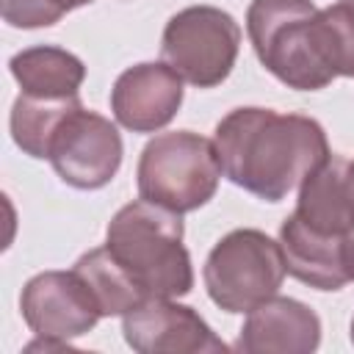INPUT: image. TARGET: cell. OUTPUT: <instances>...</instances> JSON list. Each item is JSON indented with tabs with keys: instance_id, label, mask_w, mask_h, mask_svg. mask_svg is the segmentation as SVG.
<instances>
[{
	"instance_id": "cell-1",
	"label": "cell",
	"mask_w": 354,
	"mask_h": 354,
	"mask_svg": "<svg viewBox=\"0 0 354 354\" xmlns=\"http://www.w3.org/2000/svg\"><path fill=\"white\" fill-rule=\"evenodd\" d=\"M246 33L260 64L288 88L318 91L354 75V19L340 3L252 0Z\"/></svg>"
},
{
	"instance_id": "cell-2",
	"label": "cell",
	"mask_w": 354,
	"mask_h": 354,
	"mask_svg": "<svg viewBox=\"0 0 354 354\" xmlns=\"http://www.w3.org/2000/svg\"><path fill=\"white\" fill-rule=\"evenodd\" d=\"M213 144L224 177L266 202L285 199L332 155L315 119L254 105L230 111Z\"/></svg>"
},
{
	"instance_id": "cell-3",
	"label": "cell",
	"mask_w": 354,
	"mask_h": 354,
	"mask_svg": "<svg viewBox=\"0 0 354 354\" xmlns=\"http://www.w3.org/2000/svg\"><path fill=\"white\" fill-rule=\"evenodd\" d=\"M105 246L144 299H180L191 293L194 266L183 243L180 213L136 199L108 221Z\"/></svg>"
},
{
	"instance_id": "cell-4",
	"label": "cell",
	"mask_w": 354,
	"mask_h": 354,
	"mask_svg": "<svg viewBox=\"0 0 354 354\" xmlns=\"http://www.w3.org/2000/svg\"><path fill=\"white\" fill-rule=\"evenodd\" d=\"M221 160L213 138L191 130L155 136L138 158V196L174 213H191L207 205L221 180Z\"/></svg>"
},
{
	"instance_id": "cell-5",
	"label": "cell",
	"mask_w": 354,
	"mask_h": 354,
	"mask_svg": "<svg viewBox=\"0 0 354 354\" xmlns=\"http://www.w3.org/2000/svg\"><path fill=\"white\" fill-rule=\"evenodd\" d=\"M279 241L260 230H232L207 254L202 279L207 296L224 313H249L271 299L285 279Z\"/></svg>"
},
{
	"instance_id": "cell-6",
	"label": "cell",
	"mask_w": 354,
	"mask_h": 354,
	"mask_svg": "<svg viewBox=\"0 0 354 354\" xmlns=\"http://www.w3.org/2000/svg\"><path fill=\"white\" fill-rule=\"evenodd\" d=\"M241 50V25L216 6L177 11L160 39L163 61L191 86L213 88L227 80Z\"/></svg>"
},
{
	"instance_id": "cell-7",
	"label": "cell",
	"mask_w": 354,
	"mask_h": 354,
	"mask_svg": "<svg viewBox=\"0 0 354 354\" xmlns=\"http://www.w3.org/2000/svg\"><path fill=\"white\" fill-rule=\"evenodd\" d=\"M122 155L124 147L116 124L102 113L77 105L58 124L50 141L47 160L66 185L97 191L116 177Z\"/></svg>"
},
{
	"instance_id": "cell-8",
	"label": "cell",
	"mask_w": 354,
	"mask_h": 354,
	"mask_svg": "<svg viewBox=\"0 0 354 354\" xmlns=\"http://www.w3.org/2000/svg\"><path fill=\"white\" fill-rule=\"evenodd\" d=\"M19 310L36 337L66 348L72 337L86 335L102 318L97 301L75 271H41L30 277L22 288Z\"/></svg>"
},
{
	"instance_id": "cell-9",
	"label": "cell",
	"mask_w": 354,
	"mask_h": 354,
	"mask_svg": "<svg viewBox=\"0 0 354 354\" xmlns=\"http://www.w3.org/2000/svg\"><path fill=\"white\" fill-rule=\"evenodd\" d=\"M122 332L138 354H216L227 343L188 304L174 299H147L122 315Z\"/></svg>"
},
{
	"instance_id": "cell-10",
	"label": "cell",
	"mask_w": 354,
	"mask_h": 354,
	"mask_svg": "<svg viewBox=\"0 0 354 354\" xmlns=\"http://www.w3.org/2000/svg\"><path fill=\"white\" fill-rule=\"evenodd\" d=\"M183 77L166 61H147L124 69L111 88L113 119L133 133L166 127L183 105Z\"/></svg>"
},
{
	"instance_id": "cell-11",
	"label": "cell",
	"mask_w": 354,
	"mask_h": 354,
	"mask_svg": "<svg viewBox=\"0 0 354 354\" xmlns=\"http://www.w3.org/2000/svg\"><path fill=\"white\" fill-rule=\"evenodd\" d=\"M321 343V318L299 299L271 296L246 313L235 348L243 354H310Z\"/></svg>"
},
{
	"instance_id": "cell-12",
	"label": "cell",
	"mask_w": 354,
	"mask_h": 354,
	"mask_svg": "<svg viewBox=\"0 0 354 354\" xmlns=\"http://www.w3.org/2000/svg\"><path fill=\"white\" fill-rule=\"evenodd\" d=\"M293 216L321 235H346L354 227V169L351 158L329 155L304 183Z\"/></svg>"
},
{
	"instance_id": "cell-13",
	"label": "cell",
	"mask_w": 354,
	"mask_h": 354,
	"mask_svg": "<svg viewBox=\"0 0 354 354\" xmlns=\"http://www.w3.org/2000/svg\"><path fill=\"white\" fill-rule=\"evenodd\" d=\"M279 246L288 274L299 282L318 290H340L351 282L343 260V235L313 232L290 213L279 227Z\"/></svg>"
},
{
	"instance_id": "cell-14",
	"label": "cell",
	"mask_w": 354,
	"mask_h": 354,
	"mask_svg": "<svg viewBox=\"0 0 354 354\" xmlns=\"http://www.w3.org/2000/svg\"><path fill=\"white\" fill-rule=\"evenodd\" d=\"M11 75L19 83L22 94L30 97H77L83 80H86V66L83 61L55 44H39L19 50L11 61Z\"/></svg>"
},
{
	"instance_id": "cell-15",
	"label": "cell",
	"mask_w": 354,
	"mask_h": 354,
	"mask_svg": "<svg viewBox=\"0 0 354 354\" xmlns=\"http://www.w3.org/2000/svg\"><path fill=\"white\" fill-rule=\"evenodd\" d=\"M72 271L83 279V285L88 288V293L97 301L102 315H124L136 304L147 301L141 296V290L136 288V282L127 277V271L113 260L108 246H97V249L80 254L77 263L72 266Z\"/></svg>"
},
{
	"instance_id": "cell-16",
	"label": "cell",
	"mask_w": 354,
	"mask_h": 354,
	"mask_svg": "<svg viewBox=\"0 0 354 354\" xmlns=\"http://www.w3.org/2000/svg\"><path fill=\"white\" fill-rule=\"evenodd\" d=\"M80 105V97H61V100H50V97H30V94H19L14 100L11 108V138L14 144L39 160H47L50 152V141L58 130V124L64 122V116Z\"/></svg>"
},
{
	"instance_id": "cell-17",
	"label": "cell",
	"mask_w": 354,
	"mask_h": 354,
	"mask_svg": "<svg viewBox=\"0 0 354 354\" xmlns=\"http://www.w3.org/2000/svg\"><path fill=\"white\" fill-rule=\"evenodd\" d=\"M91 0H3V19L11 28H47Z\"/></svg>"
},
{
	"instance_id": "cell-18",
	"label": "cell",
	"mask_w": 354,
	"mask_h": 354,
	"mask_svg": "<svg viewBox=\"0 0 354 354\" xmlns=\"http://www.w3.org/2000/svg\"><path fill=\"white\" fill-rule=\"evenodd\" d=\"M343 260H346V274L354 282V227L343 235Z\"/></svg>"
},
{
	"instance_id": "cell-19",
	"label": "cell",
	"mask_w": 354,
	"mask_h": 354,
	"mask_svg": "<svg viewBox=\"0 0 354 354\" xmlns=\"http://www.w3.org/2000/svg\"><path fill=\"white\" fill-rule=\"evenodd\" d=\"M337 3H340V6H343V8L348 11V17L354 19V0H337Z\"/></svg>"
},
{
	"instance_id": "cell-20",
	"label": "cell",
	"mask_w": 354,
	"mask_h": 354,
	"mask_svg": "<svg viewBox=\"0 0 354 354\" xmlns=\"http://www.w3.org/2000/svg\"><path fill=\"white\" fill-rule=\"evenodd\" d=\"M351 343H354V318H351Z\"/></svg>"
},
{
	"instance_id": "cell-21",
	"label": "cell",
	"mask_w": 354,
	"mask_h": 354,
	"mask_svg": "<svg viewBox=\"0 0 354 354\" xmlns=\"http://www.w3.org/2000/svg\"><path fill=\"white\" fill-rule=\"evenodd\" d=\"M351 169H354V160H351Z\"/></svg>"
}]
</instances>
